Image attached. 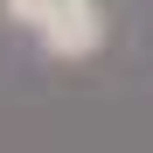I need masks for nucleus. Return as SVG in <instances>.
Wrapping results in <instances>:
<instances>
[{
    "mask_svg": "<svg viewBox=\"0 0 153 153\" xmlns=\"http://www.w3.org/2000/svg\"><path fill=\"white\" fill-rule=\"evenodd\" d=\"M35 42H42V56H63V63H84V56H97V49H105V14H97V0L70 7L63 21H49Z\"/></svg>",
    "mask_w": 153,
    "mask_h": 153,
    "instance_id": "nucleus-1",
    "label": "nucleus"
},
{
    "mask_svg": "<svg viewBox=\"0 0 153 153\" xmlns=\"http://www.w3.org/2000/svg\"><path fill=\"white\" fill-rule=\"evenodd\" d=\"M70 7H84V0H0V14H7L14 28H28V35H42L49 21H63Z\"/></svg>",
    "mask_w": 153,
    "mask_h": 153,
    "instance_id": "nucleus-2",
    "label": "nucleus"
}]
</instances>
